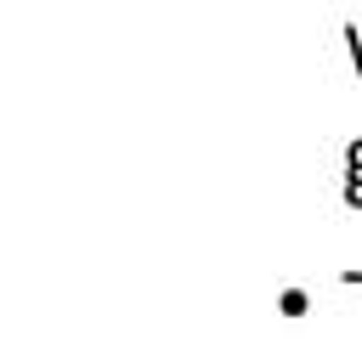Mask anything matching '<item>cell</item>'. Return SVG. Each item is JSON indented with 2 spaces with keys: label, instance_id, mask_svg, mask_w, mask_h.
I'll return each mask as SVG.
<instances>
[{
  "label": "cell",
  "instance_id": "obj_1",
  "mask_svg": "<svg viewBox=\"0 0 362 339\" xmlns=\"http://www.w3.org/2000/svg\"><path fill=\"white\" fill-rule=\"evenodd\" d=\"M283 311H288V316H305V294H300V288H283Z\"/></svg>",
  "mask_w": 362,
  "mask_h": 339
},
{
  "label": "cell",
  "instance_id": "obj_2",
  "mask_svg": "<svg viewBox=\"0 0 362 339\" xmlns=\"http://www.w3.org/2000/svg\"><path fill=\"white\" fill-rule=\"evenodd\" d=\"M345 175H362V136L345 147Z\"/></svg>",
  "mask_w": 362,
  "mask_h": 339
},
{
  "label": "cell",
  "instance_id": "obj_3",
  "mask_svg": "<svg viewBox=\"0 0 362 339\" xmlns=\"http://www.w3.org/2000/svg\"><path fill=\"white\" fill-rule=\"evenodd\" d=\"M345 203L362 209V175H345Z\"/></svg>",
  "mask_w": 362,
  "mask_h": 339
},
{
  "label": "cell",
  "instance_id": "obj_4",
  "mask_svg": "<svg viewBox=\"0 0 362 339\" xmlns=\"http://www.w3.org/2000/svg\"><path fill=\"white\" fill-rule=\"evenodd\" d=\"M339 277H345V282L356 288V299H362V271H339Z\"/></svg>",
  "mask_w": 362,
  "mask_h": 339
}]
</instances>
